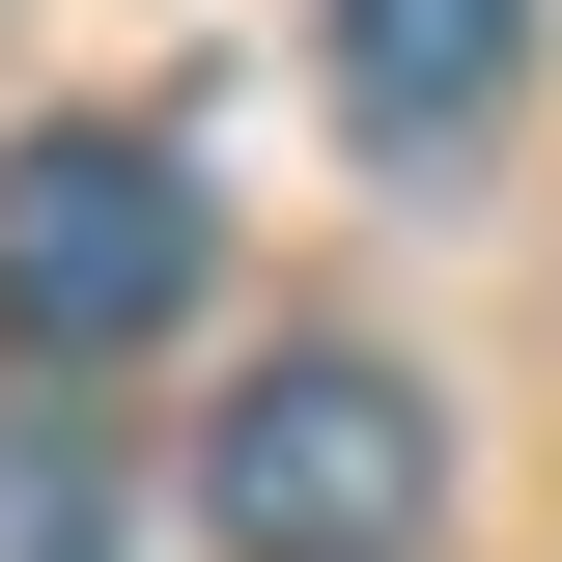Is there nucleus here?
<instances>
[{
	"label": "nucleus",
	"mask_w": 562,
	"mask_h": 562,
	"mask_svg": "<svg viewBox=\"0 0 562 562\" xmlns=\"http://www.w3.org/2000/svg\"><path fill=\"white\" fill-rule=\"evenodd\" d=\"M422 506H450V422H422L366 338H281L254 394L198 422V535L225 562H422Z\"/></svg>",
	"instance_id": "nucleus-1"
},
{
	"label": "nucleus",
	"mask_w": 562,
	"mask_h": 562,
	"mask_svg": "<svg viewBox=\"0 0 562 562\" xmlns=\"http://www.w3.org/2000/svg\"><path fill=\"white\" fill-rule=\"evenodd\" d=\"M198 140H140V113H29L0 140V338L29 366H113V338H169L198 310Z\"/></svg>",
	"instance_id": "nucleus-2"
},
{
	"label": "nucleus",
	"mask_w": 562,
	"mask_h": 562,
	"mask_svg": "<svg viewBox=\"0 0 562 562\" xmlns=\"http://www.w3.org/2000/svg\"><path fill=\"white\" fill-rule=\"evenodd\" d=\"M506 85H535V0H338V140L366 169H450Z\"/></svg>",
	"instance_id": "nucleus-3"
},
{
	"label": "nucleus",
	"mask_w": 562,
	"mask_h": 562,
	"mask_svg": "<svg viewBox=\"0 0 562 562\" xmlns=\"http://www.w3.org/2000/svg\"><path fill=\"white\" fill-rule=\"evenodd\" d=\"M113 506H85V450H0V562H85Z\"/></svg>",
	"instance_id": "nucleus-4"
}]
</instances>
